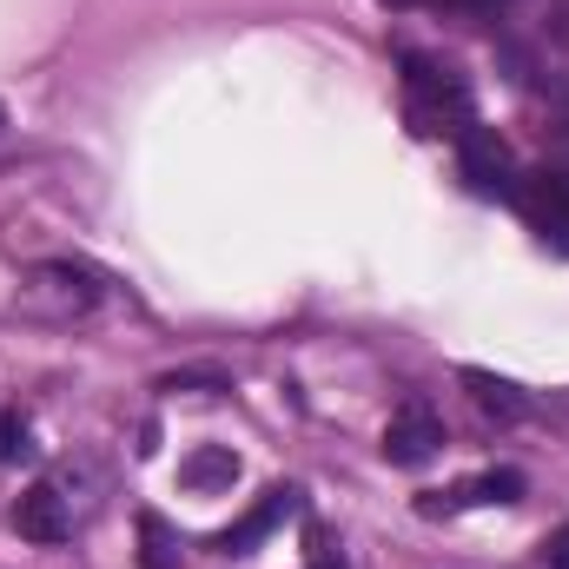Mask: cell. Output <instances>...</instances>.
Here are the masks:
<instances>
[{
    "label": "cell",
    "mask_w": 569,
    "mask_h": 569,
    "mask_svg": "<svg viewBox=\"0 0 569 569\" xmlns=\"http://www.w3.org/2000/svg\"><path fill=\"white\" fill-rule=\"evenodd\" d=\"M405 87H411V120L418 133H443V120H457V133L470 127V87L457 67H437L425 53L405 60Z\"/></svg>",
    "instance_id": "cell-1"
},
{
    "label": "cell",
    "mask_w": 569,
    "mask_h": 569,
    "mask_svg": "<svg viewBox=\"0 0 569 569\" xmlns=\"http://www.w3.org/2000/svg\"><path fill=\"white\" fill-rule=\"evenodd\" d=\"M100 298V279L73 259H53V266H33L27 272V311H47V318H80L93 311Z\"/></svg>",
    "instance_id": "cell-2"
},
{
    "label": "cell",
    "mask_w": 569,
    "mask_h": 569,
    "mask_svg": "<svg viewBox=\"0 0 569 569\" xmlns=\"http://www.w3.org/2000/svg\"><path fill=\"white\" fill-rule=\"evenodd\" d=\"M437 443H443L437 411H430L425 398H405V405H398V418L385 425V457H391V463H405V470H418V463L437 457Z\"/></svg>",
    "instance_id": "cell-3"
},
{
    "label": "cell",
    "mask_w": 569,
    "mask_h": 569,
    "mask_svg": "<svg viewBox=\"0 0 569 569\" xmlns=\"http://www.w3.org/2000/svg\"><path fill=\"white\" fill-rule=\"evenodd\" d=\"M510 192H517L523 219H530L543 239L557 232V239L569 246V172H530V179H517Z\"/></svg>",
    "instance_id": "cell-4"
},
{
    "label": "cell",
    "mask_w": 569,
    "mask_h": 569,
    "mask_svg": "<svg viewBox=\"0 0 569 569\" xmlns=\"http://www.w3.org/2000/svg\"><path fill=\"white\" fill-rule=\"evenodd\" d=\"M13 530H20L27 543H67V537H73V510H67V497H60L53 483H33V490L20 497V510H13Z\"/></svg>",
    "instance_id": "cell-5"
},
{
    "label": "cell",
    "mask_w": 569,
    "mask_h": 569,
    "mask_svg": "<svg viewBox=\"0 0 569 569\" xmlns=\"http://www.w3.org/2000/svg\"><path fill=\"white\" fill-rule=\"evenodd\" d=\"M457 166L477 192H510V146L497 140L490 127H463V146H457Z\"/></svg>",
    "instance_id": "cell-6"
},
{
    "label": "cell",
    "mask_w": 569,
    "mask_h": 569,
    "mask_svg": "<svg viewBox=\"0 0 569 569\" xmlns=\"http://www.w3.org/2000/svg\"><path fill=\"white\" fill-rule=\"evenodd\" d=\"M284 517H298V490H291V483L266 490V497H259V510H246V517H239V523L219 537V550H226V557H246L259 537H272V530H279Z\"/></svg>",
    "instance_id": "cell-7"
},
{
    "label": "cell",
    "mask_w": 569,
    "mask_h": 569,
    "mask_svg": "<svg viewBox=\"0 0 569 569\" xmlns=\"http://www.w3.org/2000/svg\"><path fill=\"white\" fill-rule=\"evenodd\" d=\"M463 385H470V398H477V411H483V418H497V425H523V418H530V405H523V391H517L510 378L463 371Z\"/></svg>",
    "instance_id": "cell-8"
},
{
    "label": "cell",
    "mask_w": 569,
    "mask_h": 569,
    "mask_svg": "<svg viewBox=\"0 0 569 569\" xmlns=\"http://www.w3.org/2000/svg\"><path fill=\"white\" fill-rule=\"evenodd\" d=\"M179 477H186L192 490H219V483H239V457H232L226 443H206V450H192V457L179 463Z\"/></svg>",
    "instance_id": "cell-9"
},
{
    "label": "cell",
    "mask_w": 569,
    "mask_h": 569,
    "mask_svg": "<svg viewBox=\"0 0 569 569\" xmlns=\"http://www.w3.org/2000/svg\"><path fill=\"white\" fill-rule=\"evenodd\" d=\"M517 497H523V477L517 470H490V477H477V483L457 490V503H517Z\"/></svg>",
    "instance_id": "cell-10"
},
{
    "label": "cell",
    "mask_w": 569,
    "mask_h": 569,
    "mask_svg": "<svg viewBox=\"0 0 569 569\" xmlns=\"http://www.w3.org/2000/svg\"><path fill=\"white\" fill-rule=\"evenodd\" d=\"M27 457H33V430L13 411H0V463H27Z\"/></svg>",
    "instance_id": "cell-11"
},
{
    "label": "cell",
    "mask_w": 569,
    "mask_h": 569,
    "mask_svg": "<svg viewBox=\"0 0 569 569\" xmlns=\"http://www.w3.org/2000/svg\"><path fill=\"white\" fill-rule=\"evenodd\" d=\"M140 537H146V569H179L172 543H166V523L159 517H140Z\"/></svg>",
    "instance_id": "cell-12"
},
{
    "label": "cell",
    "mask_w": 569,
    "mask_h": 569,
    "mask_svg": "<svg viewBox=\"0 0 569 569\" xmlns=\"http://www.w3.org/2000/svg\"><path fill=\"white\" fill-rule=\"evenodd\" d=\"M311 569H345V557H331V543H325V530H311Z\"/></svg>",
    "instance_id": "cell-13"
},
{
    "label": "cell",
    "mask_w": 569,
    "mask_h": 569,
    "mask_svg": "<svg viewBox=\"0 0 569 569\" xmlns=\"http://www.w3.org/2000/svg\"><path fill=\"white\" fill-rule=\"evenodd\" d=\"M550 569H569V523L550 537Z\"/></svg>",
    "instance_id": "cell-14"
},
{
    "label": "cell",
    "mask_w": 569,
    "mask_h": 569,
    "mask_svg": "<svg viewBox=\"0 0 569 569\" xmlns=\"http://www.w3.org/2000/svg\"><path fill=\"white\" fill-rule=\"evenodd\" d=\"M443 7H463V13H497L503 0H443Z\"/></svg>",
    "instance_id": "cell-15"
},
{
    "label": "cell",
    "mask_w": 569,
    "mask_h": 569,
    "mask_svg": "<svg viewBox=\"0 0 569 569\" xmlns=\"http://www.w3.org/2000/svg\"><path fill=\"white\" fill-rule=\"evenodd\" d=\"M378 7H418V0H378Z\"/></svg>",
    "instance_id": "cell-16"
},
{
    "label": "cell",
    "mask_w": 569,
    "mask_h": 569,
    "mask_svg": "<svg viewBox=\"0 0 569 569\" xmlns=\"http://www.w3.org/2000/svg\"><path fill=\"white\" fill-rule=\"evenodd\" d=\"M0 120H7V107H0Z\"/></svg>",
    "instance_id": "cell-17"
}]
</instances>
